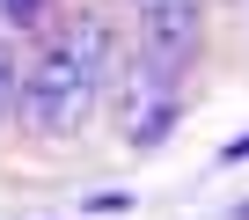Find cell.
<instances>
[{
  "label": "cell",
  "mask_w": 249,
  "mask_h": 220,
  "mask_svg": "<svg viewBox=\"0 0 249 220\" xmlns=\"http://www.w3.org/2000/svg\"><path fill=\"white\" fill-rule=\"evenodd\" d=\"M103 73H110V22L103 15H81L66 37L44 44V59L22 73V118L37 132H73L88 125V110L103 95Z\"/></svg>",
  "instance_id": "cell-1"
},
{
  "label": "cell",
  "mask_w": 249,
  "mask_h": 220,
  "mask_svg": "<svg viewBox=\"0 0 249 220\" xmlns=\"http://www.w3.org/2000/svg\"><path fill=\"white\" fill-rule=\"evenodd\" d=\"M132 15H140L147 59H161V66L191 59V44H198V0H132Z\"/></svg>",
  "instance_id": "cell-2"
},
{
  "label": "cell",
  "mask_w": 249,
  "mask_h": 220,
  "mask_svg": "<svg viewBox=\"0 0 249 220\" xmlns=\"http://www.w3.org/2000/svg\"><path fill=\"white\" fill-rule=\"evenodd\" d=\"M169 125H176V88H169V66L147 59V73H140V88H132V140L154 147Z\"/></svg>",
  "instance_id": "cell-3"
},
{
  "label": "cell",
  "mask_w": 249,
  "mask_h": 220,
  "mask_svg": "<svg viewBox=\"0 0 249 220\" xmlns=\"http://www.w3.org/2000/svg\"><path fill=\"white\" fill-rule=\"evenodd\" d=\"M15 95H22V73H15V44L0 37V110H8Z\"/></svg>",
  "instance_id": "cell-4"
},
{
  "label": "cell",
  "mask_w": 249,
  "mask_h": 220,
  "mask_svg": "<svg viewBox=\"0 0 249 220\" xmlns=\"http://www.w3.org/2000/svg\"><path fill=\"white\" fill-rule=\"evenodd\" d=\"M37 8H44V0H0V15H8V22H37Z\"/></svg>",
  "instance_id": "cell-5"
},
{
  "label": "cell",
  "mask_w": 249,
  "mask_h": 220,
  "mask_svg": "<svg viewBox=\"0 0 249 220\" xmlns=\"http://www.w3.org/2000/svg\"><path fill=\"white\" fill-rule=\"evenodd\" d=\"M242 154H249V132H242L234 147H220V162H242Z\"/></svg>",
  "instance_id": "cell-6"
}]
</instances>
